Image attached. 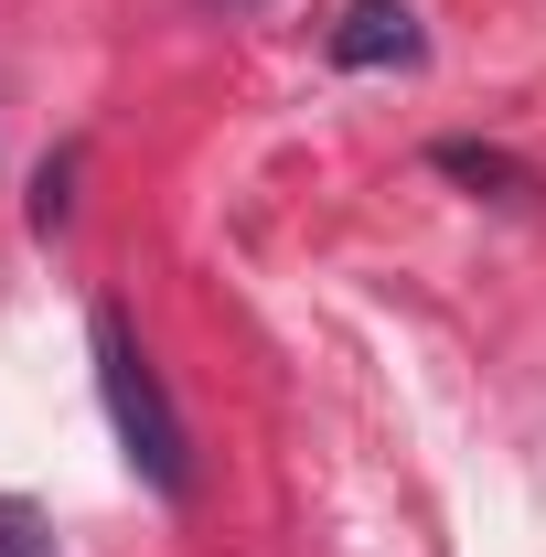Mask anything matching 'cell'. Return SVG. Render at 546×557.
<instances>
[{"label": "cell", "instance_id": "cell-1", "mask_svg": "<svg viewBox=\"0 0 546 557\" xmlns=\"http://www.w3.org/2000/svg\"><path fill=\"white\" fill-rule=\"evenodd\" d=\"M86 344H97V397H108V429H119L129 472L161 493V504H194V429H183V408H172L161 364L139 354L129 311H97V322H86Z\"/></svg>", "mask_w": 546, "mask_h": 557}, {"label": "cell", "instance_id": "cell-2", "mask_svg": "<svg viewBox=\"0 0 546 557\" xmlns=\"http://www.w3.org/2000/svg\"><path fill=\"white\" fill-rule=\"evenodd\" d=\"M429 54V33H418V11L408 0H353L333 22V65H353V75H375V65H418Z\"/></svg>", "mask_w": 546, "mask_h": 557}, {"label": "cell", "instance_id": "cell-3", "mask_svg": "<svg viewBox=\"0 0 546 557\" xmlns=\"http://www.w3.org/2000/svg\"><path fill=\"white\" fill-rule=\"evenodd\" d=\"M439 172H450V183H493V194H536L525 161H504V150H482V139H439Z\"/></svg>", "mask_w": 546, "mask_h": 557}]
</instances>
